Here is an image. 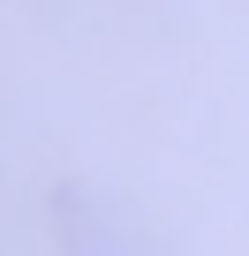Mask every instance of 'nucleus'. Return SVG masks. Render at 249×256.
<instances>
[{
	"label": "nucleus",
	"mask_w": 249,
	"mask_h": 256,
	"mask_svg": "<svg viewBox=\"0 0 249 256\" xmlns=\"http://www.w3.org/2000/svg\"><path fill=\"white\" fill-rule=\"evenodd\" d=\"M53 256H174V241L129 188L76 174L53 188Z\"/></svg>",
	"instance_id": "nucleus-1"
}]
</instances>
